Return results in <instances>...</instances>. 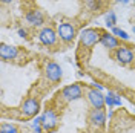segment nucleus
I'll return each instance as SVG.
<instances>
[{"instance_id": "nucleus-1", "label": "nucleus", "mask_w": 135, "mask_h": 133, "mask_svg": "<svg viewBox=\"0 0 135 133\" xmlns=\"http://www.w3.org/2000/svg\"><path fill=\"white\" fill-rule=\"evenodd\" d=\"M101 35L103 34L98 31V29H84L80 34V40H81V44L84 48H92L95 43H98L101 40Z\"/></svg>"}, {"instance_id": "nucleus-2", "label": "nucleus", "mask_w": 135, "mask_h": 133, "mask_svg": "<svg viewBox=\"0 0 135 133\" xmlns=\"http://www.w3.org/2000/svg\"><path fill=\"white\" fill-rule=\"evenodd\" d=\"M57 34L65 43H69L75 38L77 31H75V26L71 25V23H60L57 26Z\"/></svg>"}, {"instance_id": "nucleus-3", "label": "nucleus", "mask_w": 135, "mask_h": 133, "mask_svg": "<svg viewBox=\"0 0 135 133\" xmlns=\"http://www.w3.org/2000/svg\"><path fill=\"white\" fill-rule=\"evenodd\" d=\"M61 95L66 101H74V100H80L83 96V90L78 84H71V86H66L63 89Z\"/></svg>"}, {"instance_id": "nucleus-4", "label": "nucleus", "mask_w": 135, "mask_h": 133, "mask_svg": "<svg viewBox=\"0 0 135 133\" xmlns=\"http://www.w3.org/2000/svg\"><path fill=\"white\" fill-rule=\"evenodd\" d=\"M40 122H42V127L45 130L51 132V130H54L57 127V115L52 110H46L40 116Z\"/></svg>"}, {"instance_id": "nucleus-5", "label": "nucleus", "mask_w": 135, "mask_h": 133, "mask_svg": "<svg viewBox=\"0 0 135 133\" xmlns=\"http://www.w3.org/2000/svg\"><path fill=\"white\" fill-rule=\"evenodd\" d=\"M89 122L95 127H104L106 124V113L103 109H92L89 112Z\"/></svg>"}, {"instance_id": "nucleus-6", "label": "nucleus", "mask_w": 135, "mask_h": 133, "mask_svg": "<svg viewBox=\"0 0 135 133\" xmlns=\"http://www.w3.org/2000/svg\"><path fill=\"white\" fill-rule=\"evenodd\" d=\"M88 101L91 103V106H92L94 109H103L104 107V104H106L104 96H103L101 92L97 90V89H91V90H88Z\"/></svg>"}, {"instance_id": "nucleus-7", "label": "nucleus", "mask_w": 135, "mask_h": 133, "mask_svg": "<svg viewBox=\"0 0 135 133\" xmlns=\"http://www.w3.org/2000/svg\"><path fill=\"white\" fill-rule=\"evenodd\" d=\"M38 110H40V104H38V101L34 100V98L26 100L25 103H23V106H22V112H23V115L28 116V118L35 116V115L38 113Z\"/></svg>"}, {"instance_id": "nucleus-8", "label": "nucleus", "mask_w": 135, "mask_h": 133, "mask_svg": "<svg viewBox=\"0 0 135 133\" xmlns=\"http://www.w3.org/2000/svg\"><path fill=\"white\" fill-rule=\"evenodd\" d=\"M57 37H59V34L55 32L52 28H43L40 31V34H38L40 42L43 44H46V46H52L54 43L57 42Z\"/></svg>"}, {"instance_id": "nucleus-9", "label": "nucleus", "mask_w": 135, "mask_h": 133, "mask_svg": "<svg viewBox=\"0 0 135 133\" xmlns=\"http://www.w3.org/2000/svg\"><path fill=\"white\" fill-rule=\"evenodd\" d=\"M115 58H117L118 63L121 64H129L134 61V52L129 49V48H117L115 50Z\"/></svg>"}, {"instance_id": "nucleus-10", "label": "nucleus", "mask_w": 135, "mask_h": 133, "mask_svg": "<svg viewBox=\"0 0 135 133\" xmlns=\"http://www.w3.org/2000/svg\"><path fill=\"white\" fill-rule=\"evenodd\" d=\"M46 76H48V80L54 81V83L60 81V78H61V67L57 63H48V66H46Z\"/></svg>"}, {"instance_id": "nucleus-11", "label": "nucleus", "mask_w": 135, "mask_h": 133, "mask_svg": "<svg viewBox=\"0 0 135 133\" xmlns=\"http://www.w3.org/2000/svg\"><path fill=\"white\" fill-rule=\"evenodd\" d=\"M18 55V49L14 46H8V44H2L0 46V57L3 61H9V60H14Z\"/></svg>"}, {"instance_id": "nucleus-12", "label": "nucleus", "mask_w": 135, "mask_h": 133, "mask_svg": "<svg viewBox=\"0 0 135 133\" xmlns=\"http://www.w3.org/2000/svg\"><path fill=\"white\" fill-rule=\"evenodd\" d=\"M26 22L32 26H42L45 23V16L42 11H29L26 14Z\"/></svg>"}, {"instance_id": "nucleus-13", "label": "nucleus", "mask_w": 135, "mask_h": 133, "mask_svg": "<svg viewBox=\"0 0 135 133\" xmlns=\"http://www.w3.org/2000/svg\"><path fill=\"white\" fill-rule=\"evenodd\" d=\"M100 43L104 48H108V49H115V48H118V40L114 34H103Z\"/></svg>"}, {"instance_id": "nucleus-14", "label": "nucleus", "mask_w": 135, "mask_h": 133, "mask_svg": "<svg viewBox=\"0 0 135 133\" xmlns=\"http://www.w3.org/2000/svg\"><path fill=\"white\" fill-rule=\"evenodd\" d=\"M104 101H106V104L109 106V107H114V106H121V98L118 96L117 93H114V92H108V95L104 96Z\"/></svg>"}, {"instance_id": "nucleus-15", "label": "nucleus", "mask_w": 135, "mask_h": 133, "mask_svg": "<svg viewBox=\"0 0 135 133\" xmlns=\"http://www.w3.org/2000/svg\"><path fill=\"white\" fill-rule=\"evenodd\" d=\"M104 20H106V25L109 26L110 29L112 28H115V23H117V17H115V12L114 11H109L106 17H104Z\"/></svg>"}, {"instance_id": "nucleus-16", "label": "nucleus", "mask_w": 135, "mask_h": 133, "mask_svg": "<svg viewBox=\"0 0 135 133\" xmlns=\"http://www.w3.org/2000/svg\"><path fill=\"white\" fill-rule=\"evenodd\" d=\"M0 133H18V130L16 125L9 124V122H3L0 127Z\"/></svg>"}, {"instance_id": "nucleus-17", "label": "nucleus", "mask_w": 135, "mask_h": 133, "mask_svg": "<svg viewBox=\"0 0 135 133\" xmlns=\"http://www.w3.org/2000/svg\"><path fill=\"white\" fill-rule=\"evenodd\" d=\"M112 34L117 37V38H121V40H129V35H127L126 31H123V29H120V28H112Z\"/></svg>"}, {"instance_id": "nucleus-18", "label": "nucleus", "mask_w": 135, "mask_h": 133, "mask_svg": "<svg viewBox=\"0 0 135 133\" xmlns=\"http://www.w3.org/2000/svg\"><path fill=\"white\" fill-rule=\"evenodd\" d=\"M86 5L92 9V11H97V9L100 8V3H98V0H86Z\"/></svg>"}, {"instance_id": "nucleus-19", "label": "nucleus", "mask_w": 135, "mask_h": 133, "mask_svg": "<svg viewBox=\"0 0 135 133\" xmlns=\"http://www.w3.org/2000/svg\"><path fill=\"white\" fill-rule=\"evenodd\" d=\"M92 89H97V90H103V87H101V86H100V84H95V83H94L92 84Z\"/></svg>"}, {"instance_id": "nucleus-20", "label": "nucleus", "mask_w": 135, "mask_h": 133, "mask_svg": "<svg viewBox=\"0 0 135 133\" xmlns=\"http://www.w3.org/2000/svg\"><path fill=\"white\" fill-rule=\"evenodd\" d=\"M18 35L20 37H26V31L25 29H18Z\"/></svg>"}, {"instance_id": "nucleus-21", "label": "nucleus", "mask_w": 135, "mask_h": 133, "mask_svg": "<svg viewBox=\"0 0 135 133\" xmlns=\"http://www.w3.org/2000/svg\"><path fill=\"white\" fill-rule=\"evenodd\" d=\"M118 2H120V3H124V5H126V3H129V2H131V0H118Z\"/></svg>"}, {"instance_id": "nucleus-22", "label": "nucleus", "mask_w": 135, "mask_h": 133, "mask_svg": "<svg viewBox=\"0 0 135 133\" xmlns=\"http://www.w3.org/2000/svg\"><path fill=\"white\" fill-rule=\"evenodd\" d=\"M3 3H9V2H12V0H2Z\"/></svg>"}, {"instance_id": "nucleus-23", "label": "nucleus", "mask_w": 135, "mask_h": 133, "mask_svg": "<svg viewBox=\"0 0 135 133\" xmlns=\"http://www.w3.org/2000/svg\"><path fill=\"white\" fill-rule=\"evenodd\" d=\"M48 133H57V132H54V130H51V132H48Z\"/></svg>"}]
</instances>
